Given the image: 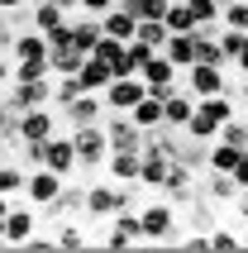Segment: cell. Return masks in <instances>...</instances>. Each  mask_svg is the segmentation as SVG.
I'll use <instances>...</instances> for the list:
<instances>
[{"instance_id":"obj_19","label":"cell","mask_w":248,"mask_h":253,"mask_svg":"<svg viewBox=\"0 0 248 253\" xmlns=\"http://www.w3.org/2000/svg\"><path fill=\"white\" fill-rule=\"evenodd\" d=\"M100 34H105V29H100V14H72V39H77V48H82V53H91V48H96V39Z\"/></svg>"},{"instance_id":"obj_9","label":"cell","mask_w":248,"mask_h":253,"mask_svg":"<svg viewBox=\"0 0 248 253\" xmlns=\"http://www.w3.org/2000/svg\"><path fill=\"white\" fill-rule=\"evenodd\" d=\"M105 139H110V148H124V153H138L143 148V129L129 120V110H115V120H105Z\"/></svg>"},{"instance_id":"obj_6","label":"cell","mask_w":248,"mask_h":253,"mask_svg":"<svg viewBox=\"0 0 248 253\" xmlns=\"http://www.w3.org/2000/svg\"><path fill=\"white\" fill-rule=\"evenodd\" d=\"M105 110H110L105 96H100V91H86V96H77L67 110H57V115H62L67 129H82V125H105Z\"/></svg>"},{"instance_id":"obj_10","label":"cell","mask_w":248,"mask_h":253,"mask_svg":"<svg viewBox=\"0 0 248 253\" xmlns=\"http://www.w3.org/2000/svg\"><path fill=\"white\" fill-rule=\"evenodd\" d=\"M53 134H57L53 105H39V110H24V115H19V139H24V143H43V139H53Z\"/></svg>"},{"instance_id":"obj_38","label":"cell","mask_w":248,"mask_h":253,"mask_svg":"<svg viewBox=\"0 0 248 253\" xmlns=\"http://www.w3.org/2000/svg\"><path fill=\"white\" fill-rule=\"evenodd\" d=\"M100 249H134V239H129V234H120V229H110V234L100 239Z\"/></svg>"},{"instance_id":"obj_45","label":"cell","mask_w":248,"mask_h":253,"mask_svg":"<svg viewBox=\"0 0 248 253\" xmlns=\"http://www.w3.org/2000/svg\"><path fill=\"white\" fill-rule=\"evenodd\" d=\"M24 0H0V14H10V10H19Z\"/></svg>"},{"instance_id":"obj_34","label":"cell","mask_w":248,"mask_h":253,"mask_svg":"<svg viewBox=\"0 0 248 253\" xmlns=\"http://www.w3.org/2000/svg\"><path fill=\"white\" fill-rule=\"evenodd\" d=\"M134 39H143L148 48H163V43H167V24H163V19H138Z\"/></svg>"},{"instance_id":"obj_30","label":"cell","mask_w":248,"mask_h":253,"mask_svg":"<svg viewBox=\"0 0 248 253\" xmlns=\"http://www.w3.org/2000/svg\"><path fill=\"white\" fill-rule=\"evenodd\" d=\"M24 182H29V168L0 163V191H5V196H24Z\"/></svg>"},{"instance_id":"obj_20","label":"cell","mask_w":248,"mask_h":253,"mask_svg":"<svg viewBox=\"0 0 248 253\" xmlns=\"http://www.w3.org/2000/svg\"><path fill=\"white\" fill-rule=\"evenodd\" d=\"M234 196H239V182L229 172H210L206 177V201L210 206H234Z\"/></svg>"},{"instance_id":"obj_33","label":"cell","mask_w":248,"mask_h":253,"mask_svg":"<svg viewBox=\"0 0 248 253\" xmlns=\"http://www.w3.org/2000/svg\"><path fill=\"white\" fill-rule=\"evenodd\" d=\"M215 139L234 143V148H248V120H244V115H234V120H224V125H220V134H215Z\"/></svg>"},{"instance_id":"obj_41","label":"cell","mask_w":248,"mask_h":253,"mask_svg":"<svg viewBox=\"0 0 248 253\" xmlns=\"http://www.w3.org/2000/svg\"><path fill=\"white\" fill-rule=\"evenodd\" d=\"M10 82H14V57L0 53V86H10Z\"/></svg>"},{"instance_id":"obj_25","label":"cell","mask_w":248,"mask_h":253,"mask_svg":"<svg viewBox=\"0 0 248 253\" xmlns=\"http://www.w3.org/2000/svg\"><path fill=\"white\" fill-rule=\"evenodd\" d=\"M163 24H167V34H196V14H191L186 0H172L167 14H163Z\"/></svg>"},{"instance_id":"obj_47","label":"cell","mask_w":248,"mask_h":253,"mask_svg":"<svg viewBox=\"0 0 248 253\" xmlns=\"http://www.w3.org/2000/svg\"><path fill=\"white\" fill-rule=\"evenodd\" d=\"M5 120H10V105H5V96H0V125H5Z\"/></svg>"},{"instance_id":"obj_3","label":"cell","mask_w":248,"mask_h":253,"mask_svg":"<svg viewBox=\"0 0 248 253\" xmlns=\"http://www.w3.org/2000/svg\"><path fill=\"white\" fill-rule=\"evenodd\" d=\"M72 143H77V168H105V158H110L105 125H82V129H72Z\"/></svg>"},{"instance_id":"obj_48","label":"cell","mask_w":248,"mask_h":253,"mask_svg":"<svg viewBox=\"0 0 248 253\" xmlns=\"http://www.w3.org/2000/svg\"><path fill=\"white\" fill-rule=\"evenodd\" d=\"M215 5H220V10H224V5H234V0H215Z\"/></svg>"},{"instance_id":"obj_4","label":"cell","mask_w":248,"mask_h":253,"mask_svg":"<svg viewBox=\"0 0 248 253\" xmlns=\"http://www.w3.org/2000/svg\"><path fill=\"white\" fill-rule=\"evenodd\" d=\"M138 77L148 82V91H153V96H163V100H167V91H177V86H181V67H177V62H172L167 53H153L148 62L138 67Z\"/></svg>"},{"instance_id":"obj_46","label":"cell","mask_w":248,"mask_h":253,"mask_svg":"<svg viewBox=\"0 0 248 253\" xmlns=\"http://www.w3.org/2000/svg\"><path fill=\"white\" fill-rule=\"evenodd\" d=\"M239 100H244V115H248V77H244V86H239Z\"/></svg>"},{"instance_id":"obj_12","label":"cell","mask_w":248,"mask_h":253,"mask_svg":"<svg viewBox=\"0 0 248 253\" xmlns=\"http://www.w3.org/2000/svg\"><path fill=\"white\" fill-rule=\"evenodd\" d=\"M186 91H191V96H215V91H229V82H224V67L191 62V67H186Z\"/></svg>"},{"instance_id":"obj_29","label":"cell","mask_w":248,"mask_h":253,"mask_svg":"<svg viewBox=\"0 0 248 253\" xmlns=\"http://www.w3.org/2000/svg\"><path fill=\"white\" fill-rule=\"evenodd\" d=\"M39 77H53L48 57H14V82H39Z\"/></svg>"},{"instance_id":"obj_27","label":"cell","mask_w":248,"mask_h":253,"mask_svg":"<svg viewBox=\"0 0 248 253\" xmlns=\"http://www.w3.org/2000/svg\"><path fill=\"white\" fill-rule=\"evenodd\" d=\"M48 62H53V77H77L86 62L82 48H57V53H48Z\"/></svg>"},{"instance_id":"obj_21","label":"cell","mask_w":248,"mask_h":253,"mask_svg":"<svg viewBox=\"0 0 248 253\" xmlns=\"http://www.w3.org/2000/svg\"><path fill=\"white\" fill-rule=\"evenodd\" d=\"M196 105H201V110H206L215 125H224V120H234V115H239V105H234V96H229V91H215V96H196Z\"/></svg>"},{"instance_id":"obj_14","label":"cell","mask_w":248,"mask_h":253,"mask_svg":"<svg viewBox=\"0 0 248 253\" xmlns=\"http://www.w3.org/2000/svg\"><path fill=\"white\" fill-rule=\"evenodd\" d=\"M191 110H196V96L186 91V86H177V91H167V100H163V120L172 129H181L186 120H191Z\"/></svg>"},{"instance_id":"obj_24","label":"cell","mask_w":248,"mask_h":253,"mask_svg":"<svg viewBox=\"0 0 248 253\" xmlns=\"http://www.w3.org/2000/svg\"><path fill=\"white\" fill-rule=\"evenodd\" d=\"M10 57H48V34H39V29H24V34H14Z\"/></svg>"},{"instance_id":"obj_42","label":"cell","mask_w":248,"mask_h":253,"mask_svg":"<svg viewBox=\"0 0 248 253\" xmlns=\"http://www.w3.org/2000/svg\"><path fill=\"white\" fill-rule=\"evenodd\" d=\"M14 48V29H10V19H0V53H10Z\"/></svg>"},{"instance_id":"obj_7","label":"cell","mask_w":248,"mask_h":253,"mask_svg":"<svg viewBox=\"0 0 248 253\" xmlns=\"http://www.w3.org/2000/svg\"><path fill=\"white\" fill-rule=\"evenodd\" d=\"M100 96H105L110 110H134L138 100L148 96V82H143V77H110V86H105Z\"/></svg>"},{"instance_id":"obj_40","label":"cell","mask_w":248,"mask_h":253,"mask_svg":"<svg viewBox=\"0 0 248 253\" xmlns=\"http://www.w3.org/2000/svg\"><path fill=\"white\" fill-rule=\"evenodd\" d=\"M115 5H120V0H82L86 14H105V10H115Z\"/></svg>"},{"instance_id":"obj_15","label":"cell","mask_w":248,"mask_h":253,"mask_svg":"<svg viewBox=\"0 0 248 253\" xmlns=\"http://www.w3.org/2000/svg\"><path fill=\"white\" fill-rule=\"evenodd\" d=\"M129 120H134V125L143 129V134L163 129V125H167V120H163V96H153V91H148V96H143V100L134 105V110H129Z\"/></svg>"},{"instance_id":"obj_50","label":"cell","mask_w":248,"mask_h":253,"mask_svg":"<svg viewBox=\"0 0 248 253\" xmlns=\"http://www.w3.org/2000/svg\"><path fill=\"white\" fill-rule=\"evenodd\" d=\"M244 120H248V115H244Z\"/></svg>"},{"instance_id":"obj_31","label":"cell","mask_w":248,"mask_h":253,"mask_svg":"<svg viewBox=\"0 0 248 253\" xmlns=\"http://www.w3.org/2000/svg\"><path fill=\"white\" fill-rule=\"evenodd\" d=\"M181 129H186L191 139H206V143H215V134H220V125H215V120H210V115L201 110V105H196V110H191V120H186V125H181Z\"/></svg>"},{"instance_id":"obj_44","label":"cell","mask_w":248,"mask_h":253,"mask_svg":"<svg viewBox=\"0 0 248 253\" xmlns=\"http://www.w3.org/2000/svg\"><path fill=\"white\" fill-rule=\"evenodd\" d=\"M234 67H239V72H244V77H248V39H244V48H239V57H234Z\"/></svg>"},{"instance_id":"obj_22","label":"cell","mask_w":248,"mask_h":253,"mask_svg":"<svg viewBox=\"0 0 248 253\" xmlns=\"http://www.w3.org/2000/svg\"><path fill=\"white\" fill-rule=\"evenodd\" d=\"M163 53L172 57V62H177L181 72H186V67H191V62H196V34H167Z\"/></svg>"},{"instance_id":"obj_13","label":"cell","mask_w":248,"mask_h":253,"mask_svg":"<svg viewBox=\"0 0 248 253\" xmlns=\"http://www.w3.org/2000/svg\"><path fill=\"white\" fill-rule=\"evenodd\" d=\"M120 206H129L120 186H100V182H96V186H86V215H91V220H110Z\"/></svg>"},{"instance_id":"obj_26","label":"cell","mask_w":248,"mask_h":253,"mask_svg":"<svg viewBox=\"0 0 248 253\" xmlns=\"http://www.w3.org/2000/svg\"><path fill=\"white\" fill-rule=\"evenodd\" d=\"M239 153H244V148H234V143L215 139V143H210V153H206V168H210V172H234Z\"/></svg>"},{"instance_id":"obj_11","label":"cell","mask_w":248,"mask_h":253,"mask_svg":"<svg viewBox=\"0 0 248 253\" xmlns=\"http://www.w3.org/2000/svg\"><path fill=\"white\" fill-rule=\"evenodd\" d=\"M34 229H39V211H34L29 201H24V206L14 201V206H10V215H5V244H10V249H19V244L34 234Z\"/></svg>"},{"instance_id":"obj_39","label":"cell","mask_w":248,"mask_h":253,"mask_svg":"<svg viewBox=\"0 0 248 253\" xmlns=\"http://www.w3.org/2000/svg\"><path fill=\"white\" fill-rule=\"evenodd\" d=\"M229 177H234V182H239V191H244V186H248V148H244V153H239V163H234V172H229Z\"/></svg>"},{"instance_id":"obj_35","label":"cell","mask_w":248,"mask_h":253,"mask_svg":"<svg viewBox=\"0 0 248 253\" xmlns=\"http://www.w3.org/2000/svg\"><path fill=\"white\" fill-rule=\"evenodd\" d=\"M220 24H224V29H244V34H248V0L224 5V10H220Z\"/></svg>"},{"instance_id":"obj_43","label":"cell","mask_w":248,"mask_h":253,"mask_svg":"<svg viewBox=\"0 0 248 253\" xmlns=\"http://www.w3.org/2000/svg\"><path fill=\"white\" fill-rule=\"evenodd\" d=\"M234 215H239V220H248V186L234 196Z\"/></svg>"},{"instance_id":"obj_23","label":"cell","mask_w":248,"mask_h":253,"mask_svg":"<svg viewBox=\"0 0 248 253\" xmlns=\"http://www.w3.org/2000/svg\"><path fill=\"white\" fill-rule=\"evenodd\" d=\"M67 19L72 14L62 10V5H53V0H39V5H34V29H39V34H53V29H62Z\"/></svg>"},{"instance_id":"obj_28","label":"cell","mask_w":248,"mask_h":253,"mask_svg":"<svg viewBox=\"0 0 248 253\" xmlns=\"http://www.w3.org/2000/svg\"><path fill=\"white\" fill-rule=\"evenodd\" d=\"M77 96H86L82 77H53V105H57V110H67Z\"/></svg>"},{"instance_id":"obj_5","label":"cell","mask_w":248,"mask_h":253,"mask_svg":"<svg viewBox=\"0 0 248 253\" xmlns=\"http://www.w3.org/2000/svg\"><path fill=\"white\" fill-rule=\"evenodd\" d=\"M43 168H53L62 182L77 172V143H72V129H62V134H53V139H43Z\"/></svg>"},{"instance_id":"obj_16","label":"cell","mask_w":248,"mask_h":253,"mask_svg":"<svg viewBox=\"0 0 248 253\" xmlns=\"http://www.w3.org/2000/svg\"><path fill=\"white\" fill-rule=\"evenodd\" d=\"M100 29H105V34H110V39H134V29H138V14L134 10H124V5H115V10H105L100 14Z\"/></svg>"},{"instance_id":"obj_18","label":"cell","mask_w":248,"mask_h":253,"mask_svg":"<svg viewBox=\"0 0 248 253\" xmlns=\"http://www.w3.org/2000/svg\"><path fill=\"white\" fill-rule=\"evenodd\" d=\"M77 77H82L86 91H105V86H110V77H115V67L105 62V57L86 53V62H82V72H77Z\"/></svg>"},{"instance_id":"obj_8","label":"cell","mask_w":248,"mask_h":253,"mask_svg":"<svg viewBox=\"0 0 248 253\" xmlns=\"http://www.w3.org/2000/svg\"><path fill=\"white\" fill-rule=\"evenodd\" d=\"M57 191H62V177H57L53 168H29V182H24V201L29 206H53L57 201Z\"/></svg>"},{"instance_id":"obj_2","label":"cell","mask_w":248,"mask_h":253,"mask_svg":"<svg viewBox=\"0 0 248 253\" xmlns=\"http://www.w3.org/2000/svg\"><path fill=\"white\" fill-rule=\"evenodd\" d=\"M5 105H10V115L53 105V77H39V82H10V86H5Z\"/></svg>"},{"instance_id":"obj_37","label":"cell","mask_w":248,"mask_h":253,"mask_svg":"<svg viewBox=\"0 0 248 253\" xmlns=\"http://www.w3.org/2000/svg\"><path fill=\"white\" fill-rule=\"evenodd\" d=\"M57 249H86V239H82V229L77 225H57Z\"/></svg>"},{"instance_id":"obj_1","label":"cell","mask_w":248,"mask_h":253,"mask_svg":"<svg viewBox=\"0 0 248 253\" xmlns=\"http://www.w3.org/2000/svg\"><path fill=\"white\" fill-rule=\"evenodd\" d=\"M138 215H143V244H177V211H172V201H148Z\"/></svg>"},{"instance_id":"obj_49","label":"cell","mask_w":248,"mask_h":253,"mask_svg":"<svg viewBox=\"0 0 248 253\" xmlns=\"http://www.w3.org/2000/svg\"><path fill=\"white\" fill-rule=\"evenodd\" d=\"M0 244H5V220H0Z\"/></svg>"},{"instance_id":"obj_17","label":"cell","mask_w":248,"mask_h":253,"mask_svg":"<svg viewBox=\"0 0 248 253\" xmlns=\"http://www.w3.org/2000/svg\"><path fill=\"white\" fill-rule=\"evenodd\" d=\"M138 168H143V153H124V148H110L105 158V172L115 182H138Z\"/></svg>"},{"instance_id":"obj_36","label":"cell","mask_w":248,"mask_h":253,"mask_svg":"<svg viewBox=\"0 0 248 253\" xmlns=\"http://www.w3.org/2000/svg\"><path fill=\"white\" fill-rule=\"evenodd\" d=\"M186 5H191L196 24H220V5L215 0H186Z\"/></svg>"},{"instance_id":"obj_32","label":"cell","mask_w":248,"mask_h":253,"mask_svg":"<svg viewBox=\"0 0 248 253\" xmlns=\"http://www.w3.org/2000/svg\"><path fill=\"white\" fill-rule=\"evenodd\" d=\"M234 249H248V239H239L224 225H210V253H234Z\"/></svg>"}]
</instances>
